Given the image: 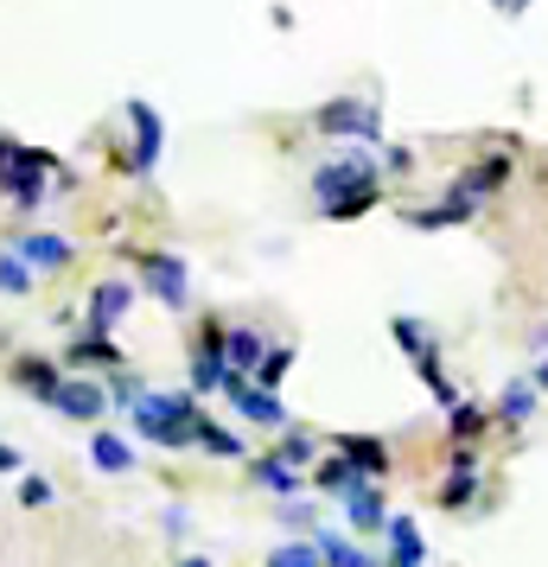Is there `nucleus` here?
Returning a JSON list of instances; mask_svg holds the SVG:
<instances>
[{"mask_svg":"<svg viewBox=\"0 0 548 567\" xmlns=\"http://www.w3.org/2000/svg\"><path fill=\"white\" fill-rule=\"evenodd\" d=\"M313 198H319V217H364L376 198H383V179H376V166H370L364 147H344L339 159H325L313 173Z\"/></svg>","mask_w":548,"mask_h":567,"instance_id":"obj_1","label":"nucleus"},{"mask_svg":"<svg viewBox=\"0 0 548 567\" xmlns=\"http://www.w3.org/2000/svg\"><path fill=\"white\" fill-rule=\"evenodd\" d=\"M134 434L154 440V446H192L198 440V395H141L134 402Z\"/></svg>","mask_w":548,"mask_h":567,"instance_id":"obj_2","label":"nucleus"},{"mask_svg":"<svg viewBox=\"0 0 548 567\" xmlns=\"http://www.w3.org/2000/svg\"><path fill=\"white\" fill-rule=\"evenodd\" d=\"M52 166L58 159L52 154H39V147H20V141H7L0 134V192L13 198L20 210H39L45 198H52Z\"/></svg>","mask_w":548,"mask_h":567,"instance_id":"obj_3","label":"nucleus"},{"mask_svg":"<svg viewBox=\"0 0 548 567\" xmlns=\"http://www.w3.org/2000/svg\"><path fill=\"white\" fill-rule=\"evenodd\" d=\"M504 179H510V154H485L478 166H466L459 179H453V192H446L441 205L459 217V224H472L478 210H485V198H497L504 192Z\"/></svg>","mask_w":548,"mask_h":567,"instance_id":"obj_4","label":"nucleus"},{"mask_svg":"<svg viewBox=\"0 0 548 567\" xmlns=\"http://www.w3.org/2000/svg\"><path fill=\"white\" fill-rule=\"evenodd\" d=\"M134 261H141V281H147V293L159 307H173V312L192 307V275H185V261L173 249H134Z\"/></svg>","mask_w":548,"mask_h":567,"instance_id":"obj_5","label":"nucleus"},{"mask_svg":"<svg viewBox=\"0 0 548 567\" xmlns=\"http://www.w3.org/2000/svg\"><path fill=\"white\" fill-rule=\"evenodd\" d=\"M313 128L344 134V141H370V147H383V115H376V103H358V96H344V103H325V109L313 115Z\"/></svg>","mask_w":548,"mask_h":567,"instance_id":"obj_6","label":"nucleus"},{"mask_svg":"<svg viewBox=\"0 0 548 567\" xmlns=\"http://www.w3.org/2000/svg\"><path fill=\"white\" fill-rule=\"evenodd\" d=\"M224 395H230V409L242 414V421H256V427H288V402L268 395V389H256L249 377H224Z\"/></svg>","mask_w":548,"mask_h":567,"instance_id":"obj_7","label":"nucleus"},{"mask_svg":"<svg viewBox=\"0 0 548 567\" xmlns=\"http://www.w3.org/2000/svg\"><path fill=\"white\" fill-rule=\"evenodd\" d=\"M128 128H134L128 166H134V173H154V166H159V141H166V128H159V109L134 96V103H128Z\"/></svg>","mask_w":548,"mask_h":567,"instance_id":"obj_8","label":"nucleus"},{"mask_svg":"<svg viewBox=\"0 0 548 567\" xmlns=\"http://www.w3.org/2000/svg\"><path fill=\"white\" fill-rule=\"evenodd\" d=\"M13 256L27 261V275H52V268H71V243L52 236V230H32V236L13 243Z\"/></svg>","mask_w":548,"mask_h":567,"instance_id":"obj_9","label":"nucleus"},{"mask_svg":"<svg viewBox=\"0 0 548 567\" xmlns=\"http://www.w3.org/2000/svg\"><path fill=\"white\" fill-rule=\"evenodd\" d=\"M339 460L358 472V478H376V472H390V440L376 434H339Z\"/></svg>","mask_w":548,"mask_h":567,"instance_id":"obj_10","label":"nucleus"},{"mask_svg":"<svg viewBox=\"0 0 548 567\" xmlns=\"http://www.w3.org/2000/svg\"><path fill=\"white\" fill-rule=\"evenodd\" d=\"M58 414H71V421H103L108 409V389L103 383H83V377H64V389H58Z\"/></svg>","mask_w":548,"mask_h":567,"instance_id":"obj_11","label":"nucleus"},{"mask_svg":"<svg viewBox=\"0 0 548 567\" xmlns=\"http://www.w3.org/2000/svg\"><path fill=\"white\" fill-rule=\"evenodd\" d=\"M261 351H268V338H261L256 326H224V370H230V377H256Z\"/></svg>","mask_w":548,"mask_h":567,"instance_id":"obj_12","label":"nucleus"},{"mask_svg":"<svg viewBox=\"0 0 548 567\" xmlns=\"http://www.w3.org/2000/svg\"><path fill=\"white\" fill-rule=\"evenodd\" d=\"M472 497H478V460H472V446H453V472L441 485V504L446 511H472Z\"/></svg>","mask_w":548,"mask_h":567,"instance_id":"obj_13","label":"nucleus"},{"mask_svg":"<svg viewBox=\"0 0 548 567\" xmlns=\"http://www.w3.org/2000/svg\"><path fill=\"white\" fill-rule=\"evenodd\" d=\"M383 536H390V567H427V542H421L415 516H390Z\"/></svg>","mask_w":548,"mask_h":567,"instance_id":"obj_14","label":"nucleus"},{"mask_svg":"<svg viewBox=\"0 0 548 567\" xmlns=\"http://www.w3.org/2000/svg\"><path fill=\"white\" fill-rule=\"evenodd\" d=\"M128 307H134V287H128V281H103L96 293H90V332L108 338V326H115Z\"/></svg>","mask_w":548,"mask_h":567,"instance_id":"obj_15","label":"nucleus"},{"mask_svg":"<svg viewBox=\"0 0 548 567\" xmlns=\"http://www.w3.org/2000/svg\"><path fill=\"white\" fill-rule=\"evenodd\" d=\"M313 555H319V567H376V555H370L364 542H344L339 529H319Z\"/></svg>","mask_w":548,"mask_h":567,"instance_id":"obj_16","label":"nucleus"},{"mask_svg":"<svg viewBox=\"0 0 548 567\" xmlns=\"http://www.w3.org/2000/svg\"><path fill=\"white\" fill-rule=\"evenodd\" d=\"M13 383L32 389V395H39V402L52 409L58 389H64V377H58V363H45V358H20V363H13Z\"/></svg>","mask_w":548,"mask_h":567,"instance_id":"obj_17","label":"nucleus"},{"mask_svg":"<svg viewBox=\"0 0 548 567\" xmlns=\"http://www.w3.org/2000/svg\"><path fill=\"white\" fill-rule=\"evenodd\" d=\"M390 332H395V344L415 358V370H421V363H441V344H434V332H427L421 319H409V312H402V319H390Z\"/></svg>","mask_w":548,"mask_h":567,"instance_id":"obj_18","label":"nucleus"},{"mask_svg":"<svg viewBox=\"0 0 548 567\" xmlns=\"http://www.w3.org/2000/svg\"><path fill=\"white\" fill-rule=\"evenodd\" d=\"M249 478H256V485H268L281 504H293V497H300V472H293V465H281L275 453H261V460L249 465Z\"/></svg>","mask_w":548,"mask_h":567,"instance_id":"obj_19","label":"nucleus"},{"mask_svg":"<svg viewBox=\"0 0 548 567\" xmlns=\"http://www.w3.org/2000/svg\"><path fill=\"white\" fill-rule=\"evenodd\" d=\"M64 363H71V370H83V363H96V370H122V351H115L103 332H83L77 344L64 351Z\"/></svg>","mask_w":548,"mask_h":567,"instance_id":"obj_20","label":"nucleus"},{"mask_svg":"<svg viewBox=\"0 0 548 567\" xmlns=\"http://www.w3.org/2000/svg\"><path fill=\"white\" fill-rule=\"evenodd\" d=\"M536 409H542V402H536V389H529V383H510V389H504V402L492 409V421H504V427H523Z\"/></svg>","mask_w":548,"mask_h":567,"instance_id":"obj_21","label":"nucleus"},{"mask_svg":"<svg viewBox=\"0 0 548 567\" xmlns=\"http://www.w3.org/2000/svg\"><path fill=\"white\" fill-rule=\"evenodd\" d=\"M344 504H351V523H358V529H383V523H390V511H383V491H376V485H358Z\"/></svg>","mask_w":548,"mask_h":567,"instance_id":"obj_22","label":"nucleus"},{"mask_svg":"<svg viewBox=\"0 0 548 567\" xmlns=\"http://www.w3.org/2000/svg\"><path fill=\"white\" fill-rule=\"evenodd\" d=\"M90 460H96V472H128L134 446L122 434H96V440H90Z\"/></svg>","mask_w":548,"mask_h":567,"instance_id":"obj_23","label":"nucleus"},{"mask_svg":"<svg viewBox=\"0 0 548 567\" xmlns=\"http://www.w3.org/2000/svg\"><path fill=\"white\" fill-rule=\"evenodd\" d=\"M358 485H370V478H358V472H351V465H344L339 453L319 465V491H325V497H339V504H344V497H351Z\"/></svg>","mask_w":548,"mask_h":567,"instance_id":"obj_24","label":"nucleus"},{"mask_svg":"<svg viewBox=\"0 0 548 567\" xmlns=\"http://www.w3.org/2000/svg\"><path fill=\"white\" fill-rule=\"evenodd\" d=\"M446 427H453V440H459V446H472V440L492 427V409H472V402H459V409H446Z\"/></svg>","mask_w":548,"mask_h":567,"instance_id":"obj_25","label":"nucleus"},{"mask_svg":"<svg viewBox=\"0 0 548 567\" xmlns=\"http://www.w3.org/2000/svg\"><path fill=\"white\" fill-rule=\"evenodd\" d=\"M288 370H293V344H268V351H261V363H256V389H268V395H275V383H281Z\"/></svg>","mask_w":548,"mask_h":567,"instance_id":"obj_26","label":"nucleus"},{"mask_svg":"<svg viewBox=\"0 0 548 567\" xmlns=\"http://www.w3.org/2000/svg\"><path fill=\"white\" fill-rule=\"evenodd\" d=\"M192 446H205L210 460H242V440H236V434H224L217 421H198V440H192Z\"/></svg>","mask_w":548,"mask_h":567,"instance_id":"obj_27","label":"nucleus"},{"mask_svg":"<svg viewBox=\"0 0 548 567\" xmlns=\"http://www.w3.org/2000/svg\"><path fill=\"white\" fill-rule=\"evenodd\" d=\"M313 453H319V446H313V434H288L281 446H275V460H281V465H293V472H300V465H313Z\"/></svg>","mask_w":548,"mask_h":567,"instance_id":"obj_28","label":"nucleus"},{"mask_svg":"<svg viewBox=\"0 0 548 567\" xmlns=\"http://www.w3.org/2000/svg\"><path fill=\"white\" fill-rule=\"evenodd\" d=\"M261 567H319V555H313V542H281Z\"/></svg>","mask_w":548,"mask_h":567,"instance_id":"obj_29","label":"nucleus"},{"mask_svg":"<svg viewBox=\"0 0 548 567\" xmlns=\"http://www.w3.org/2000/svg\"><path fill=\"white\" fill-rule=\"evenodd\" d=\"M32 275H27V261L13 256V249H0V293H27Z\"/></svg>","mask_w":548,"mask_h":567,"instance_id":"obj_30","label":"nucleus"},{"mask_svg":"<svg viewBox=\"0 0 548 567\" xmlns=\"http://www.w3.org/2000/svg\"><path fill=\"white\" fill-rule=\"evenodd\" d=\"M20 504H27V511H45V504H52V485H45V478H27V485H20Z\"/></svg>","mask_w":548,"mask_h":567,"instance_id":"obj_31","label":"nucleus"},{"mask_svg":"<svg viewBox=\"0 0 548 567\" xmlns=\"http://www.w3.org/2000/svg\"><path fill=\"white\" fill-rule=\"evenodd\" d=\"M281 523H288V529H313V504H300V497L281 504Z\"/></svg>","mask_w":548,"mask_h":567,"instance_id":"obj_32","label":"nucleus"},{"mask_svg":"<svg viewBox=\"0 0 548 567\" xmlns=\"http://www.w3.org/2000/svg\"><path fill=\"white\" fill-rule=\"evenodd\" d=\"M383 166H390V173H409V166H415V154H409V147H383Z\"/></svg>","mask_w":548,"mask_h":567,"instance_id":"obj_33","label":"nucleus"},{"mask_svg":"<svg viewBox=\"0 0 548 567\" xmlns=\"http://www.w3.org/2000/svg\"><path fill=\"white\" fill-rule=\"evenodd\" d=\"M529 389H536V395H548V358L536 363V377H529Z\"/></svg>","mask_w":548,"mask_h":567,"instance_id":"obj_34","label":"nucleus"},{"mask_svg":"<svg viewBox=\"0 0 548 567\" xmlns=\"http://www.w3.org/2000/svg\"><path fill=\"white\" fill-rule=\"evenodd\" d=\"M0 472H20V453L13 446H0Z\"/></svg>","mask_w":548,"mask_h":567,"instance_id":"obj_35","label":"nucleus"},{"mask_svg":"<svg viewBox=\"0 0 548 567\" xmlns=\"http://www.w3.org/2000/svg\"><path fill=\"white\" fill-rule=\"evenodd\" d=\"M179 567H210V561H205V555H185V561H179Z\"/></svg>","mask_w":548,"mask_h":567,"instance_id":"obj_36","label":"nucleus"},{"mask_svg":"<svg viewBox=\"0 0 548 567\" xmlns=\"http://www.w3.org/2000/svg\"><path fill=\"white\" fill-rule=\"evenodd\" d=\"M517 7H529V0H510V13H517Z\"/></svg>","mask_w":548,"mask_h":567,"instance_id":"obj_37","label":"nucleus"},{"mask_svg":"<svg viewBox=\"0 0 548 567\" xmlns=\"http://www.w3.org/2000/svg\"><path fill=\"white\" fill-rule=\"evenodd\" d=\"M497 7H510V0H497Z\"/></svg>","mask_w":548,"mask_h":567,"instance_id":"obj_38","label":"nucleus"}]
</instances>
